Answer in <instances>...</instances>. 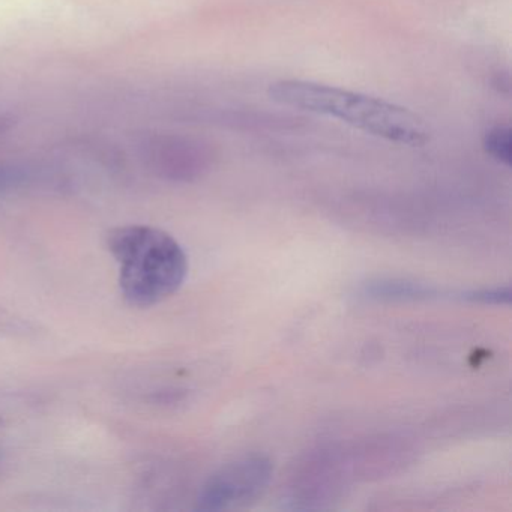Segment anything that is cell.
Returning a JSON list of instances; mask_svg holds the SVG:
<instances>
[{
    "label": "cell",
    "instance_id": "cell-2",
    "mask_svg": "<svg viewBox=\"0 0 512 512\" xmlns=\"http://www.w3.org/2000/svg\"><path fill=\"white\" fill-rule=\"evenodd\" d=\"M107 247L119 265L122 295L134 307L160 304L175 295L187 278V254L163 230L119 227L107 236Z\"/></svg>",
    "mask_w": 512,
    "mask_h": 512
},
{
    "label": "cell",
    "instance_id": "cell-4",
    "mask_svg": "<svg viewBox=\"0 0 512 512\" xmlns=\"http://www.w3.org/2000/svg\"><path fill=\"white\" fill-rule=\"evenodd\" d=\"M365 295L377 299H419L436 295V290L409 281H377L365 287Z\"/></svg>",
    "mask_w": 512,
    "mask_h": 512
},
{
    "label": "cell",
    "instance_id": "cell-3",
    "mask_svg": "<svg viewBox=\"0 0 512 512\" xmlns=\"http://www.w3.org/2000/svg\"><path fill=\"white\" fill-rule=\"evenodd\" d=\"M272 478V464L262 455L239 458L211 476L199 500L202 511L236 508L256 499Z\"/></svg>",
    "mask_w": 512,
    "mask_h": 512
},
{
    "label": "cell",
    "instance_id": "cell-1",
    "mask_svg": "<svg viewBox=\"0 0 512 512\" xmlns=\"http://www.w3.org/2000/svg\"><path fill=\"white\" fill-rule=\"evenodd\" d=\"M268 95L281 106L338 119L398 145L419 148L430 140V131L418 115L358 92L302 80H280L269 86Z\"/></svg>",
    "mask_w": 512,
    "mask_h": 512
},
{
    "label": "cell",
    "instance_id": "cell-6",
    "mask_svg": "<svg viewBox=\"0 0 512 512\" xmlns=\"http://www.w3.org/2000/svg\"><path fill=\"white\" fill-rule=\"evenodd\" d=\"M467 301L481 302V304H509L511 302V290L509 287H497V289L472 290L463 293Z\"/></svg>",
    "mask_w": 512,
    "mask_h": 512
},
{
    "label": "cell",
    "instance_id": "cell-5",
    "mask_svg": "<svg viewBox=\"0 0 512 512\" xmlns=\"http://www.w3.org/2000/svg\"><path fill=\"white\" fill-rule=\"evenodd\" d=\"M485 152L490 155L497 163L509 167L512 163V134L511 128L505 125H497L490 128L485 133L484 142Z\"/></svg>",
    "mask_w": 512,
    "mask_h": 512
}]
</instances>
